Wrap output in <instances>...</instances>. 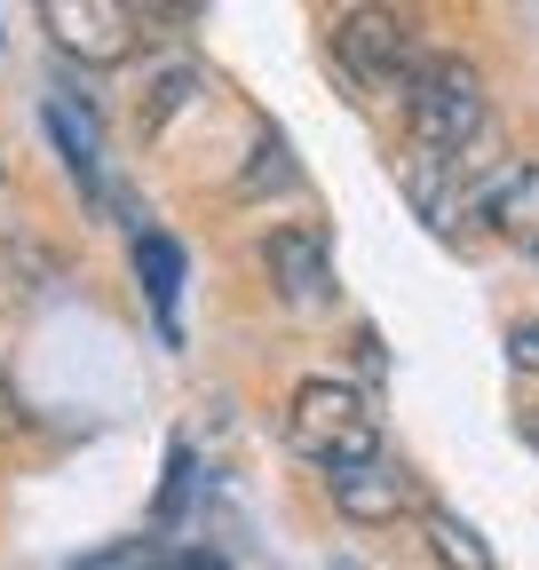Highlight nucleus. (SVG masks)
Returning <instances> with one entry per match:
<instances>
[{
    "mask_svg": "<svg viewBox=\"0 0 539 570\" xmlns=\"http://www.w3.org/2000/svg\"><path fill=\"white\" fill-rule=\"evenodd\" d=\"M286 444L302 460H317L325 475L365 468V460H381V412L350 381H302L294 404H286Z\"/></svg>",
    "mask_w": 539,
    "mask_h": 570,
    "instance_id": "f257e3e1",
    "label": "nucleus"
},
{
    "mask_svg": "<svg viewBox=\"0 0 539 570\" xmlns=\"http://www.w3.org/2000/svg\"><path fill=\"white\" fill-rule=\"evenodd\" d=\"M404 127H413L421 151L460 159L484 135V71L468 56H421L413 88H404Z\"/></svg>",
    "mask_w": 539,
    "mask_h": 570,
    "instance_id": "f03ea898",
    "label": "nucleus"
},
{
    "mask_svg": "<svg viewBox=\"0 0 539 570\" xmlns=\"http://www.w3.org/2000/svg\"><path fill=\"white\" fill-rule=\"evenodd\" d=\"M333 56H342L365 88H413L421 71V32L413 17H389V9H350L342 24H333Z\"/></svg>",
    "mask_w": 539,
    "mask_h": 570,
    "instance_id": "7ed1b4c3",
    "label": "nucleus"
},
{
    "mask_svg": "<svg viewBox=\"0 0 539 570\" xmlns=\"http://www.w3.org/2000/svg\"><path fill=\"white\" fill-rule=\"evenodd\" d=\"M40 24L56 32L63 56H80V63H127L135 56V17L127 0H48Z\"/></svg>",
    "mask_w": 539,
    "mask_h": 570,
    "instance_id": "20e7f679",
    "label": "nucleus"
},
{
    "mask_svg": "<svg viewBox=\"0 0 539 570\" xmlns=\"http://www.w3.org/2000/svg\"><path fill=\"white\" fill-rule=\"evenodd\" d=\"M404 198L421 206V223H437L444 238L468 230V214H484V190H468V159H444V151H404Z\"/></svg>",
    "mask_w": 539,
    "mask_h": 570,
    "instance_id": "39448f33",
    "label": "nucleus"
},
{
    "mask_svg": "<svg viewBox=\"0 0 539 570\" xmlns=\"http://www.w3.org/2000/svg\"><path fill=\"white\" fill-rule=\"evenodd\" d=\"M333 483V508H342L350 523H396L404 508H421V483L404 460H365V468H342V475H325Z\"/></svg>",
    "mask_w": 539,
    "mask_h": 570,
    "instance_id": "423d86ee",
    "label": "nucleus"
},
{
    "mask_svg": "<svg viewBox=\"0 0 539 570\" xmlns=\"http://www.w3.org/2000/svg\"><path fill=\"white\" fill-rule=\"evenodd\" d=\"M262 262H270V285H278L294 309H310V302H325V294H333V254H325V238H317L310 223L270 230Z\"/></svg>",
    "mask_w": 539,
    "mask_h": 570,
    "instance_id": "0eeeda50",
    "label": "nucleus"
},
{
    "mask_svg": "<svg viewBox=\"0 0 539 570\" xmlns=\"http://www.w3.org/2000/svg\"><path fill=\"white\" fill-rule=\"evenodd\" d=\"M484 223H492L508 246L539 254V167H508V175L484 183Z\"/></svg>",
    "mask_w": 539,
    "mask_h": 570,
    "instance_id": "6e6552de",
    "label": "nucleus"
},
{
    "mask_svg": "<svg viewBox=\"0 0 539 570\" xmlns=\"http://www.w3.org/2000/svg\"><path fill=\"white\" fill-rule=\"evenodd\" d=\"M135 269H144V294L159 309V325L175 333V294H183V246L167 230H135Z\"/></svg>",
    "mask_w": 539,
    "mask_h": 570,
    "instance_id": "1a4fd4ad",
    "label": "nucleus"
},
{
    "mask_svg": "<svg viewBox=\"0 0 539 570\" xmlns=\"http://www.w3.org/2000/svg\"><path fill=\"white\" fill-rule=\"evenodd\" d=\"M421 531H429V554H437L444 570H500V562H492V547L477 539V523H460L452 508H429V515H421Z\"/></svg>",
    "mask_w": 539,
    "mask_h": 570,
    "instance_id": "9d476101",
    "label": "nucleus"
},
{
    "mask_svg": "<svg viewBox=\"0 0 539 570\" xmlns=\"http://www.w3.org/2000/svg\"><path fill=\"white\" fill-rule=\"evenodd\" d=\"M159 547H167V539H127V547H111V554H88V562H72V570H144Z\"/></svg>",
    "mask_w": 539,
    "mask_h": 570,
    "instance_id": "9b49d317",
    "label": "nucleus"
},
{
    "mask_svg": "<svg viewBox=\"0 0 539 570\" xmlns=\"http://www.w3.org/2000/svg\"><path fill=\"white\" fill-rule=\"evenodd\" d=\"M144 570H223V554H207V547H183V554H175V547H159Z\"/></svg>",
    "mask_w": 539,
    "mask_h": 570,
    "instance_id": "f8f14e48",
    "label": "nucleus"
},
{
    "mask_svg": "<svg viewBox=\"0 0 539 570\" xmlns=\"http://www.w3.org/2000/svg\"><path fill=\"white\" fill-rule=\"evenodd\" d=\"M508 356H516L523 373H539V317H523V325L508 333Z\"/></svg>",
    "mask_w": 539,
    "mask_h": 570,
    "instance_id": "ddd939ff",
    "label": "nucleus"
},
{
    "mask_svg": "<svg viewBox=\"0 0 539 570\" xmlns=\"http://www.w3.org/2000/svg\"><path fill=\"white\" fill-rule=\"evenodd\" d=\"M516 436H523V444L539 452V404H531V412H516Z\"/></svg>",
    "mask_w": 539,
    "mask_h": 570,
    "instance_id": "4468645a",
    "label": "nucleus"
}]
</instances>
